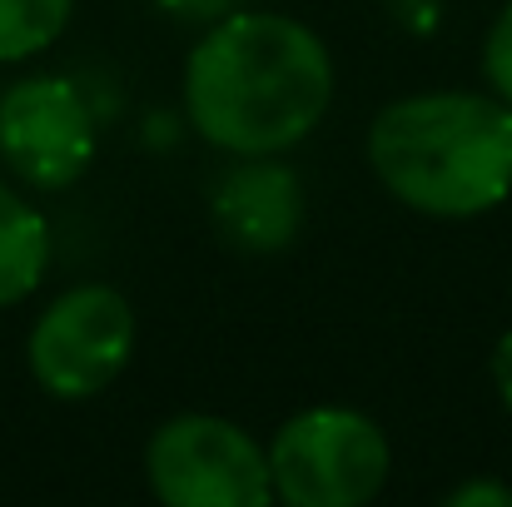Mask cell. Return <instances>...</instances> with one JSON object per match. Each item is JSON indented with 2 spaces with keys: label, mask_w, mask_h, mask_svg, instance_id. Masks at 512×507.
I'll return each instance as SVG.
<instances>
[{
  "label": "cell",
  "mask_w": 512,
  "mask_h": 507,
  "mask_svg": "<svg viewBox=\"0 0 512 507\" xmlns=\"http://www.w3.org/2000/svg\"><path fill=\"white\" fill-rule=\"evenodd\" d=\"M334 100L329 45L294 15L234 10L209 20L184 60V115L224 155H284Z\"/></svg>",
  "instance_id": "1"
},
{
  "label": "cell",
  "mask_w": 512,
  "mask_h": 507,
  "mask_svg": "<svg viewBox=\"0 0 512 507\" xmlns=\"http://www.w3.org/2000/svg\"><path fill=\"white\" fill-rule=\"evenodd\" d=\"M378 184L433 219H473L512 189V105L473 90H423L383 105L368 125Z\"/></svg>",
  "instance_id": "2"
},
{
  "label": "cell",
  "mask_w": 512,
  "mask_h": 507,
  "mask_svg": "<svg viewBox=\"0 0 512 507\" xmlns=\"http://www.w3.org/2000/svg\"><path fill=\"white\" fill-rule=\"evenodd\" d=\"M393 448L358 408H304L269 443L274 498L289 507H363L388 483Z\"/></svg>",
  "instance_id": "3"
},
{
  "label": "cell",
  "mask_w": 512,
  "mask_h": 507,
  "mask_svg": "<svg viewBox=\"0 0 512 507\" xmlns=\"http://www.w3.org/2000/svg\"><path fill=\"white\" fill-rule=\"evenodd\" d=\"M150 493L165 507H264L274 498L269 453L219 413H174L145 448Z\"/></svg>",
  "instance_id": "4"
},
{
  "label": "cell",
  "mask_w": 512,
  "mask_h": 507,
  "mask_svg": "<svg viewBox=\"0 0 512 507\" xmlns=\"http://www.w3.org/2000/svg\"><path fill=\"white\" fill-rule=\"evenodd\" d=\"M135 353V309L110 284H75L50 309H40L25 338L30 378L60 398L85 403L105 393Z\"/></svg>",
  "instance_id": "5"
},
{
  "label": "cell",
  "mask_w": 512,
  "mask_h": 507,
  "mask_svg": "<svg viewBox=\"0 0 512 507\" xmlns=\"http://www.w3.org/2000/svg\"><path fill=\"white\" fill-rule=\"evenodd\" d=\"M0 160L30 189H70L95 160V110L65 75L0 90Z\"/></svg>",
  "instance_id": "6"
},
{
  "label": "cell",
  "mask_w": 512,
  "mask_h": 507,
  "mask_svg": "<svg viewBox=\"0 0 512 507\" xmlns=\"http://www.w3.org/2000/svg\"><path fill=\"white\" fill-rule=\"evenodd\" d=\"M214 229L244 254H279L299 239L304 184L279 155H234L209 194Z\"/></svg>",
  "instance_id": "7"
},
{
  "label": "cell",
  "mask_w": 512,
  "mask_h": 507,
  "mask_svg": "<svg viewBox=\"0 0 512 507\" xmlns=\"http://www.w3.org/2000/svg\"><path fill=\"white\" fill-rule=\"evenodd\" d=\"M50 264V229L40 209L0 179V309L30 299Z\"/></svg>",
  "instance_id": "8"
},
{
  "label": "cell",
  "mask_w": 512,
  "mask_h": 507,
  "mask_svg": "<svg viewBox=\"0 0 512 507\" xmlns=\"http://www.w3.org/2000/svg\"><path fill=\"white\" fill-rule=\"evenodd\" d=\"M75 15V0H0V65L50 50Z\"/></svg>",
  "instance_id": "9"
},
{
  "label": "cell",
  "mask_w": 512,
  "mask_h": 507,
  "mask_svg": "<svg viewBox=\"0 0 512 507\" xmlns=\"http://www.w3.org/2000/svg\"><path fill=\"white\" fill-rule=\"evenodd\" d=\"M483 75H488L493 95L512 105V0L503 5V15L493 20V30L483 40Z\"/></svg>",
  "instance_id": "10"
},
{
  "label": "cell",
  "mask_w": 512,
  "mask_h": 507,
  "mask_svg": "<svg viewBox=\"0 0 512 507\" xmlns=\"http://www.w3.org/2000/svg\"><path fill=\"white\" fill-rule=\"evenodd\" d=\"M448 507H512V488L498 478H473V483H458L448 498Z\"/></svg>",
  "instance_id": "11"
},
{
  "label": "cell",
  "mask_w": 512,
  "mask_h": 507,
  "mask_svg": "<svg viewBox=\"0 0 512 507\" xmlns=\"http://www.w3.org/2000/svg\"><path fill=\"white\" fill-rule=\"evenodd\" d=\"M165 10H170L174 20H219V15H229L239 0H160Z\"/></svg>",
  "instance_id": "12"
},
{
  "label": "cell",
  "mask_w": 512,
  "mask_h": 507,
  "mask_svg": "<svg viewBox=\"0 0 512 507\" xmlns=\"http://www.w3.org/2000/svg\"><path fill=\"white\" fill-rule=\"evenodd\" d=\"M493 388H498V398L512 408V329L498 338V348H493Z\"/></svg>",
  "instance_id": "13"
}]
</instances>
